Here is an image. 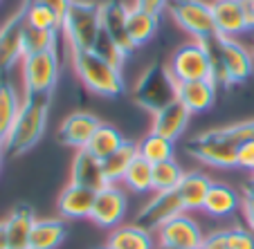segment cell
Wrapping results in <instances>:
<instances>
[{
    "mask_svg": "<svg viewBox=\"0 0 254 249\" xmlns=\"http://www.w3.org/2000/svg\"><path fill=\"white\" fill-rule=\"evenodd\" d=\"M41 2H45V5H50V7H54L57 11H65L67 9V5H70L72 0H41Z\"/></svg>",
    "mask_w": 254,
    "mask_h": 249,
    "instance_id": "43",
    "label": "cell"
},
{
    "mask_svg": "<svg viewBox=\"0 0 254 249\" xmlns=\"http://www.w3.org/2000/svg\"><path fill=\"white\" fill-rule=\"evenodd\" d=\"M211 133L234 146L243 144V142H254V119L230 124V126H223V128H211Z\"/></svg>",
    "mask_w": 254,
    "mask_h": 249,
    "instance_id": "35",
    "label": "cell"
},
{
    "mask_svg": "<svg viewBox=\"0 0 254 249\" xmlns=\"http://www.w3.org/2000/svg\"><path fill=\"white\" fill-rule=\"evenodd\" d=\"M236 166L254 173V142H243L236 146Z\"/></svg>",
    "mask_w": 254,
    "mask_h": 249,
    "instance_id": "38",
    "label": "cell"
},
{
    "mask_svg": "<svg viewBox=\"0 0 254 249\" xmlns=\"http://www.w3.org/2000/svg\"><path fill=\"white\" fill-rule=\"evenodd\" d=\"M216 54L221 58L223 67L227 72V79H230L232 86L236 83H245L254 72V58L252 52H250L245 45H241L236 39H230V36H211L209 41H205Z\"/></svg>",
    "mask_w": 254,
    "mask_h": 249,
    "instance_id": "8",
    "label": "cell"
},
{
    "mask_svg": "<svg viewBox=\"0 0 254 249\" xmlns=\"http://www.w3.org/2000/svg\"><path fill=\"white\" fill-rule=\"evenodd\" d=\"M167 11L178 27L191 34L193 41H209L216 36L211 5L205 0H169Z\"/></svg>",
    "mask_w": 254,
    "mask_h": 249,
    "instance_id": "6",
    "label": "cell"
},
{
    "mask_svg": "<svg viewBox=\"0 0 254 249\" xmlns=\"http://www.w3.org/2000/svg\"><path fill=\"white\" fill-rule=\"evenodd\" d=\"M137 153L142 155L146 162L160 164V162H167V159H173V155H176V144H173L171 139L162 137V135L149 133L137 144Z\"/></svg>",
    "mask_w": 254,
    "mask_h": 249,
    "instance_id": "32",
    "label": "cell"
},
{
    "mask_svg": "<svg viewBox=\"0 0 254 249\" xmlns=\"http://www.w3.org/2000/svg\"><path fill=\"white\" fill-rule=\"evenodd\" d=\"M137 155H139L137 153V144H133V142H126V144L122 146L120 150H115L111 157L101 159V164H104L106 182H108V184H120L122 180H124L128 166L133 164V159L137 157Z\"/></svg>",
    "mask_w": 254,
    "mask_h": 249,
    "instance_id": "29",
    "label": "cell"
},
{
    "mask_svg": "<svg viewBox=\"0 0 254 249\" xmlns=\"http://www.w3.org/2000/svg\"><path fill=\"white\" fill-rule=\"evenodd\" d=\"M50 117V97L25 95L11 130L2 139V155H25L41 142Z\"/></svg>",
    "mask_w": 254,
    "mask_h": 249,
    "instance_id": "1",
    "label": "cell"
},
{
    "mask_svg": "<svg viewBox=\"0 0 254 249\" xmlns=\"http://www.w3.org/2000/svg\"><path fill=\"white\" fill-rule=\"evenodd\" d=\"M61 32L70 52L95 50L101 36V5L95 0H72L63 11Z\"/></svg>",
    "mask_w": 254,
    "mask_h": 249,
    "instance_id": "3",
    "label": "cell"
},
{
    "mask_svg": "<svg viewBox=\"0 0 254 249\" xmlns=\"http://www.w3.org/2000/svg\"><path fill=\"white\" fill-rule=\"evenodd\" d=\"M169 0H135V7H142L146 11H153V14H162V9H167Z\"/></svg>",
    "mask_w": 254,
    "mask_h": 249,
    "instance_id": "41",
    "label": "cell"
},
{
    "mask_svg": "<svg viewBox=\"0 0 254 249\" xmlns=\"http://www.w3.org/2000/svg\"><path fill=\"white\" fill-rule=\"evenodd\" d=\"M101 32L122 50V54L126 58L137 50L128 34V7L122 0H106V2H101Z\"/></svg>",
    "mask_w": 254,
    "mask_h": 249,
    "instance_id": "13",
    "label": "cell"
},
{
    "mask_svg": "<svg viewBox=\"0 0 254 249\" xmlns=\"http://www.w3.org/2000/svg\"><path fill=\"white\" fill-rule=\"evenodd\" d=\"M169 72L180 81H200L211 77V54L205 41H189L173 52L169 61Z\"/></svg>",
    "mask_w": 254,
    "mask_h": 249,
    "instance_id": "7",
    "label": "cell"
},
{
    "mask_svg": "<svg viewBox=\"0 0 254 249\" xmlns=\"http://www.w3.org/2000/svg\"><path fill=\"white\" fill-rule=\"evenodd\" d=\"M0 150H2V142H0Z\"/></svg>",
    "mask_w": 254,
    "mask_h": 249,
    "instance_id": "49",
    "label": "cell"
},
{
    "mask_svg": "<svg viewBox=\"0 0 254 249\" xmlns=\"http://www.w3.org/2000/svg\"><path fill=\"white\" fill-rule=\"evenodd\" d=\"M252 175H254V173H252Z\"/></svg>",
    "mask_w": 254,
    "mask_h": 249,
    "instance_id": "51",
    "label": "cell"
},
{
    "mask_svg": "<svg viewBox=\"0 0 254 249\" xmlns=\"http://www.w3.org/2000/svg\"><path fill=\"white\" fill-rule=\"evenodd\" d=\"M72 56V70L83 83V88L92 95L106 97V99H115L126 92L124 74L122 67L104 58L95 50H83V52H70Z\"/></svg>",
    "mask_w": 254,
    "mask_h": 249,
    "instance_id": "2",
    "label": "cell"
},
{
    "mask_svg": "<svg viewBox=\"0 0 254 249\" xmlns=\"http://www.w3.org/2000/svg\"><path fill=\"white\" fill-rule=\"evenodd\" d=\"M202 249H230L227 229H216L202 238Z\"/></svg>",
    "mask_w": 254,
    "mask_h": 249,
    "instance_id": "39",
    "label": "cell"
},
{
    "mask_svg": "<svg viewBox=\"0 0 254 249\" xmlns=\"http://www.w3.org/2000/svg\"><path fill=\"white\" fill-rule=\"evenodd\" d=\"M0 249H9V245H7V234H5V222H0Z\"/></svg>",
    "mask_w": 254,
    "mask_h": 249,
    "instance_id": "44",
    "label": "cell"
},
{
    "mask_svg": "<svg viewBox=\"0 0 254 249\" xmlns=\"http://www.w3.org/2000/svg\"><path fill=\"white\" fill-rule=\"evenodd\" d=\"M2 157H5V155H2V150H0V168H2Z\"/></svg>",
    "mask_w": 254,
    "mask_h": 249,
    "instance_id": "46",
    "label": "cell"
},
{
    "mask_svg": "<svg viewBox=\"0 0 254 249\" xmlns=\"http://www.w3.org/2000/svg\"><path fill=\"white\" fill-rule=\"evenodd\" d=\"M241 200H243V196H239L232 187L214 182L209 193H207L202 211L211 218H227V216H232L236 209H241Z\"/></svg>",
    "mask_w": 254,
    "mask_h": 249,
    "instance_id": "24",
    "label": "cell"
},
{
    "mask_svg": "<svg viewBox=\"0 0 254 249\" xmlns=\"http://www.w3.org/2000/svg\"><path fill=\"white\" fill-rule=\"evenodd\" d=\"M230 249H254V231L250 227H232L227 229Z\"/></svg>",
    "mask_w": 254,
    "mask_h": 249,
    "instance_id": "37",
    "label": "cell"
},
{
    "mask_svg": "<svg viewBox=\"0 0 254 249\" xmlns=\"http://www.w3.org/2000/svg\"><path fill=\"white\" fill-rule=\"evenodd\" d=\"M211 184H214V180L207 173H200V171L185 173L180 187L176 189L180 200H183L185 211H202V204L207 200V193H209Z\"/></svg>",
    "mask_w": 254,
    "mask_h": 249,
    "instance_id": "22",
    "label": "cell"
},
{
    "mask_svg": "<svg viewBox=\"0 0 254 249\" xmlns=\"http://www.w3.org/2000/svg\"><path fill=\"white\" fill-rule=\"evenodd\" d=\"M65 222L61 218H43L36 220L29 238V249H57L65 240Z\"/></svg>",
    "mask_w": 254,
    "mask_h": 249,
    "instance_id": "25",
    "label": "cell"
},
{
    "mask_svg": "<svg viewBox=\"0 0 254 249\" xmlns=\"http://www.w3.org/2000/svg\"><path fill=\"white\" fill-rule=\"evenodd\" d=\"M126 144V139L124 135L120 133V130L115 128V126L111 124H101L99 128L95 130V135L90 137V142H88L86 150H90L95 157L99 159H106V157H111L115 150H120L122 146Z\"/></svg>",
    "mask_w": 254,
    "mask_h": 249,
    "instance_id": "27",
    "label": "cell"
},
{
    "mask_svg": "<svg viewBox=\"0 0 254 249\" xmlns=\"http://www.w3.org/2000/svg\"><path fill=\"white\" fill-rule=\"evenodd\" d=\"M178 99V81L171 77L169 65L151 63L133 86V101L149 112H158Z\"/></svg>",
    "mask_w": 254,
    "mask_h": 249,
    "instance_id": "4",
    "label": "cell"
},
{
    "mask_svg": "<svg viewBox=\"0 0 254 249\" xmlns=\"http://www.w3.org/2000/svg\"><path fill=\"white\" fill-rule=\"evenodd\" d=\"M158 245L171 249H200L202 247V234L200 225L193 220L189 213H180L167 225H162L158 231Z\"/></svg>",
    "mask_w": 254,
    "mask_h": 249,
    "instance_id": "14",
    "label": "cell"
},
{
    "mask_svg": "<svg viewBox=\"0 0 254 249\" xmlns=\"http://www.w3.org/2000/svg\"><path fill=\"white\" fill-rule=\"evenodd\" d=\"M25 23H27V27H34V29H45V32H61L63 14H61V11H57L54 7L41 2V0H29Z\"/></svg>",
    "mask_w": 254,
    "mask_h": 249,
    "instance_id": "30",
    "label": "cell"
},
{
    "mask_svg": "<svg viewBox=\"0 0 254 249\" xmlns=\"http://www.w3.org/2000/svg\"><path fill=\"white\" fill-rule=\"evenodd\" d=\"M155 249H171V247H164V245H158V247H155Z\"/></svg>",
    "mask_w": 254,
    "mask_h": 249,
    "instance_id": "47",
    "label": "cell"
},
{
    "mask_svg": "<svg viewBox=\"0 0 254 249\" xmlns=\"http://www.w3.org/2000/svg\"><path fill=\"white\" fill-rule=\"evenodd\" d=\"M122 184L133 193H151L153 191V164L137 155L126 171Z\"/></svg>",
    "mask_w": 254,
    "mask_h": 249,
    "instance_id": "31",
    "label": "cell"
},
{
    "mask_svg": "<svg viewBox=\"0 0 254 249\" xmlns=\"http://www.w3.org/2000/svg\"><path fill=\"white\" fill-rule=\"evenodd\" d=\"M158 14L146 11L142 7H128V34L135 48L146 45L158 32Z\"/></svg>",
    "mask_w": 254,
    "mask_h": 249,
    "instance_id": "26",
    "label": "cell"
},
{
    "mask_svg": "<svg viewBox=\"0 0 254 249\" xmlns=\"http://www.w3.org/2000/svg\"><path fill=\"white\" fill-rule=\"evenodd\" d=\"M216 90L214 81L209 79H200V81H180L178 83V101L187 105V110L191 115L209 110L216 101Z\"/></svg>",
    "mask_w": 254,
    "mask_h": 249,
    "instance_id": "21",
    "label": "cell"
},
{
    "mask_svg": "<svg viewBox=\"0 0 254 249\" xmlns=\"http://www.w3.org/2000/svg\"><path fill=\"white\" fill-rule=\"evenodd\" d=\"M104 249H108V247H104Z\"/></svg>",
    "mask_w": 254,
    "mask_h": 249,
    "instance_id": "50",
    "label": "cell"
},
{
    "mask_svg": "<svg viewBox=\"0 0 254 249\" xmlns=\"http://www.w3.org/2000/svg\"><path fill=\"white\" fill-rule=\"evenodd\" d=\"M245 7V23H248V32L254 29V0H243Z\"/></svg>",
    "mask_w": 254,
    "mask_h": 249,
    "instance_id": "42",
    "label": "cell"
},
{
    "mask_svg": "<svg viewBox=\"0 0 254 249\" xmlns=\"http://www.w3.org/2000/svg\"><path fill=\"white\" fill-rule=\"evenodd\" d=\"M200 249H202V247H200Z\"/></svg>",
    "mask_w": 254,
    "mask_h": 249,
    "instance_id": "52",
    "label": "cell"
},
{
    "mask_svg": "<svg viewBox=\"0 0 254 249\" xmlns=\"http://www.w3.org/2000/svg\"><path fill=\"white\" fill-rule=\"evenodd\" d=\"M180 213H187V211H185L178 191H153L151 200L139 209L135 222L149 231H158L160 227L167 225L169 220H173Z\"/></svg>",
    "mask_w": 254,
    "mask_h": 249,
    "instance_id": "12",
    "label": "cell"
},
{
    "mask_svg": "<svg viewBox=\"0 0 254 249\" xmlns=\"http://www.w3.org/2000/svg\"><path fill=\"white\" fill-rule=\"evenodd\" d=\"M95 52H99L104 58H108L111 63H115V65H124V61H126V56L122 54V50L117 48L115 43H113L108 36H106L104 32H101V36H99V41H97V45H95Z\"/></svg>",
    "mask_w": 254,
    "mask_h": 249,
    "instance_id": "36",
    "label": "cell"
},
{
    "mask_svg": "<svg viewBox=\"0 0 254 249\" xmlns=\"http://www.w3.org/2000/svg\"><path fill=\"white\" fill-rule=\"evenodd\" d=\"M101 126V121L90 112H72L59 126V142L63 146H70L74 150H81L88 146L95 130Z\"/></svg>",
    "mask_w": 254,
    "mask_h": 249,
    "instance_id": "15",
    "label": "cell"
},
{
    "mask_svg": "<svg viewBox=\"0 0 254 249\" xmlns=\"http://www.w3.org/2000/svg\"><path fill=\"white\" fill-rule=\"evenodd\" d=\"M250 52H252V58H254V41H252V48H250Z\"/></svg>",
    "mask_w": 254,
    "mask_h": 249,
    "instance_id": "48",
    "label": "cell"
},
{
    "mask_svg": "<svg viewBox=\"0 0 254 249\" xmlns=\"http://www.w3.org/2000/svg\"><path fill=\"white\" fill-rule=\"evenodd\" d=\"M126 209H128V200L126 193L120 184H106L104 189L97 191L95 204L90 211V220L97 227L104 229H115V227L124 225Z\"/></svg>",
    "mask_w": 254,
    "mask_h": 249,
    "instance_id": "11",
    "label": "cell"
},
{
    "mask_svg": "<svg viewBox=\"0 0 254 249\" xmlns=\"http://www.w3.org/2000/svg\"><path fill=\"white\" fill-rule=\"evenodd\" d=\"M211 16H214V27L218 36L234 39L239 34L248 32L243 0H214L211 2Z\"/></svg>",
    "mask_w": 254,
    "mask_h": 249,
    "instance_id": "16",
    "label": "cell"
},
{
    "mask_svg": "<svg viewBox=\"0 0 254 249\" xmlns=\"http://www.w3.org/2000/svg\"><path fill=\"white\" fill-rule=\"evenodd\" d=\"M185 177L183 166L176 159L153 164V191H176Z\"/></svg>",
    "mask_w": 254,
    "mask_h": 249,
    "instance_id": "33",
    "label": "cell"
},
{
    "mask_svg": "<svg viewBox=\"0 0 254 249\" xmlns=\"http://www.w3.org/2000/svg\"><path fill=\"white\" fill-rule=\"evenodd\" d=\"M185 150L193 159L207 164L211 168H234L236 166V146L216 137L211 130L196 135L191 142L185 144Z\"/></svg>",
    "mask_w": 254,
    "mask_h": 249,
    "instance_id": "10",
    "label": "cell"
},
{
    "mask_svg": "<svg viewBox=\"0 0 254 249\" xmlns=\"http://www.w3.org/2000/svg\"><path fill=\"white\" fill-rule=\"evenodd\" d=\"M57 36H59V32H45V29H34V27L25 25L23 56H32V54L57 50Z\"/></svg>",
    "mask_w": 254,
    "mask_h": 249,
    "instance_id": "34",
    "label": "cell"
},
{
    "mask_svg": "<svg viewBox=\"0 0 254 249\" xmlns=\"http://www.w3.org/2000/svg\"><path fill=\"white\" fill-rule=\"evenodd\" d=\"M241 211H243V218L248 222V227L254 231V196L243 193V200H241Z\"/></svg>",
    "mask_w": 254,
    "mask_h": 249,
    "instance_id": "40",
    "label": "cell"
},
{
    "mask_svg": "<svg viewBox=\"0 0 254 249\" xmlns=\"http://www.w3.org/2000/svg\"><path fill=\"white\" fill-rule=\"evenodd\" d=\"M29 0H20L18 9L0 25V77L9 72L18 61H23V34L25 16H27Z\"/></svg>",
    "mask_w": 254,
    "mask_h": 249,
    "instance_id": "9",
    "label": "cell"
},
{
    "mask_svg": "<svg viewBox=\"0 0 254 249\" xmlns=\"http://www.w3.org/2000/svg\"><path fill=\"white\" fill-rule=\"evenodd\" d=\"M20 103H23V99L18 97L16 88L5 77H0V142L7 137V133L14 126Z\"/></svg>",
    "mask_w": 254,
    "mask_h": 249,
    "instance_id": "28",
    "label": "cell"
},
{
    "mask_svg": "<svg viewBox=\"0 0 254 249\" xmlns=\"http://www.w3.org/2000/svg\"><path fill=\"white\" fill-rule=\"evenodd\" d=\"M97 191L79 184H67L57 198V211L65 220H79V218H90L92 204H95Z\"/></svg>",
    "mask_w": 254,
    "mask_h": 249,
    "instance_id": "17",
    "label": "cell"
},
{
    "mask_svg": "<svg viewBox=\"0 0 254 249\" xmlns=\"http://www.w3.org/2000/svg\"><path fill=\"white\" fill-rule=\"evenodd\" d=\"M20 67H23L25 95H34V97L52 95L54 86L59 81V52L57 50L32 54V56H23Z\"/></svg>",
    "mask_w": 254,
    "mask_h": 249,
    "instance_id": "5",
    "label": "cell"
},
{
    "mask_svg": "<svg viewBox=\"0 0 254 249\" xmlns=\"http://www.w3.org/2000/svg\"><path fill=\"white\" fill-rule=\"evenodd\" d=\"M245 193H248V196H254V175H252V180L245 184Z\"/></svg>",
    "mask_w": 254,
    "mask_h": 249,
    "instance_id": "45",
    "label": "cell"
},
{
    "mask_svg": "<svg viewBox=\"0 0 254 249\" xmlns=\"http://www.w3.org/2000/svg\"><path fill=\"white\" fill-rule=\"evenodd\" d=\"M106 247L108 249H155L153 231L139 227L137 222L120 225L115 229H111Z\"/></svg>",
    "mask_w": 254,
    "mask_h": 249,
    "instance_id": "23",
    "label": "cell"
},
{
    "mask_svg": "<svg viewBox=\"0 0 254 249\" xmlns=\"http://www.w3.org/2000/svg\"><path fill=\"white\" fill-rule=\"evenodd\" d=\"M70 182L79 184V187H88L92 191H99L106 184V175H104V164L99 157L90 153V150L81 149L74 153L72 159V168H70Z\"/></svg>",
    "mask_w": 254,
    "mask_h": 249,
    "instance_id": "18",
    "label": "cell"
},
{
    "mask_svg": "<svg viewBox=\"0 0 254 249\" xmlns=\"http://www.w3.org/2000/svg\"><path fill=\"white\" fill-rule=\"evenodd\" d=\"M36 213L32 206L18 204L9 216L5 218V234L9 249H29V238H32L34 225H36Z\"/></svg>",
    "mask_w": 254,
    "mask_h": 249,
    "instance_id": "19",
    "label": "cell"
},
{
    "mask_svg": "<svg viewBox=\"0 0 254 249\" xmlns=\"http://www.w3.org/2000/svg\"><path fill=\"white\" fill-rule=\"evenodd\" d=\"M189 119H191V112L187 110V105L176 99L173 103H169L167 108H162V110H158L153 115L151 133L162 135V137L176 142V139H180V135L187 130Z\"/></svg>",
    "mask_w": 254,
    "mask_h": 249,
    "instance_id": "20",
    "label": "cell"
}]
</instances>
